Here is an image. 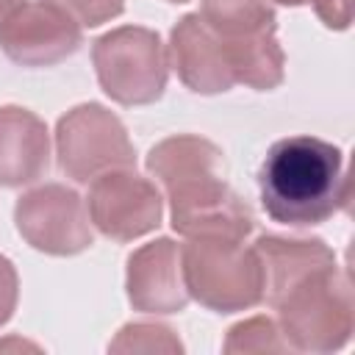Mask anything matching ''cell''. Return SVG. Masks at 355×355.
I'll list each match as a JSON object with an SVG mask.
<instances>
[{"mask_svg":"<svg viewBox=\"0 0 355 355\" xmlns=\"http://www.w3.org/2000/svg\"><path fill=\"white\" fill-rule=\"evenodd\" d=\"M147 172L166 191L175 233L186 239L236 241L252 233L255 216L225 183V158L211 139L194 133L161 139L147 153Z\"/></svg>","mask_w":355,"mask_h":355,"instance_id":"6da1fadb","label":"cell"},{"mask_svg":"<svg viewBox=\"0 0 355 355\" xmlns=\"http://www.w3.org/2000/svg\"><path fill=\"white\" fill-rule=\"evenodd\" d=\"M266 216L288 227H313L349 205L344 153L316 136L275 141L258 169Z\"/></svg>","mask_w":355,"mask_h":355,"instance_id":"7a4b0ae2","label":"cell"},{"mask_svg":"<svg viewBox=\"0 0 355 355\" xmlns=\"http://www.w3.org/2000/svg\"><path fill=\"white\" fill-rule=\"evenodd\" d=\"M272 308L283 338L300 352H336L349 344L355 330L352 286L338 263L308 272Z\"/></svg>","mask_w":355,"mask_h":355,"instance_id":"3957f363","label":"cell"},{"mask_svg":"<svg viewBox=\"0 0 355 355\" xmlns=\"http://www.w3.org/2000/svg\"><path fill=\"white\" fill-rule=\"evenodd\" d=\"M183 283L191 300L216 313L263 302V272L252 247L236 239H189L180 247Z\"/></svg>","mask_w":355,"mask_h":355,"instance_id":"277c9868","label":"cell"},{"mask_svg":"<svg viewBox=\"0 0 355 355\" xmlns=\"http://www.w3.org/2000/svg\"><path fill=\"white\" fill-rule=\"evenodd\" d=\"M100 89L119 105H150L161 100L169 80V58L158 31L119 25L92 44Z\"/></svg>","mask_w":355,"mask_h":355,"instance_id":"5b68a950","label":"cell"},{"mask_svg":"<svg viewBox=\"0 0 355 355\" xmlns=\"http://www.w3.org/2000/svg\"><path fill=\"white\" fill-rule=\"evenodd\" d=\"M55 158L58 169L75 183L136 166L125 122L100 103H80L55 122Z\"/></svg>","mask_w":355,"mask_h":355,"instance_id":"8992f818","label":"cell"},{"mask_svg":"<svg viewBox=\"0 0 355 355\" xmlns=\"http://www.w3.org/2000/svg\"><path fill=\"white\" fill-rule=\"evenodd\" d=\"M14 225L22 241L44 255L67 258L94 244L86 200L64 183H44L25 191L14 205Z\"/></svg>","mask_w":355,"mask_h":355,"instance_id":"52a82bcc","label":"cell"},{"mask_svg":"<svg viewBox=\"0 0 355 355\" xmlns=\"http://www.w3.org/2000/svg\"><path fill=\"white\" fill-rule=\"evenodd\" d=\"M80 44L83 28L50 0H25L0 22V50L17 67H55Z\"/></svg>","mask_w":355,"mask_h":355,"instance_id":"ba28073f","label":"cell"},{"mask_svg":"<svg viewBox=\"0 0 355 355\" xmlns=\"http://www.w3.org/2000/svg\"><path fill=\"white\" fill-rule=\"evenodd\" d=\"M86 211L92 225L111 241H133L153 233L164 216V200L153 180L114 169L92 180Z\"/></svg>","mask_w":355,"mask_h":355,"instance_id":"9c48e42d","label":"cell"},{"mask_svg":"<svg viewBox=\"0 0 355 355\" xmlns=\"http://www.w3.org/2000/svg\"><path fill=\"white\" fill-rule=\"evenodd\" d=\"M125 294L139 313L166 316L186 311L191 297L183 283L180 244L161 236L133 250L125 266Z\"/></svg>","mask_w":355,"mask_h":355,"instance_id":"30bf717a","label":"cell"},{"mask_svg":"<svg viewBox=\"0 0 355 355\" xmlns=\"http://www.w3.org/2000/svg\"><path fill=\"white\" fill-rule=\"evenodd\" d=\"M166 58L180 83L194 94H225L236 86L222 36L214 33L197 11L183 14L172 28Z\"/></svg>","mask_w":355,"mask_h":355,"instance_id":"8fae6325","label":"cell"},{"mask_svg":"<svg viewBox=\"0 0 355 355\" xmlns=\"http://www.w3.org/2000/svg\"><path fill=\"white\" fill-rule=\"evenodd\" d=\"M50 164V133L22 105H0V189L36 183Z\"/></svg>","mask_w":355,"mask_h":355,"instance_id":"7c38bea8","label":"cell"},{"mask_svg":"<svg viewBox=\"0 0 355 355\" xmlns=\"http://www.w3.org/2000/svg\"><path fill=\"white\" fill-rule=\"evenodd\" d=\"M261 272H263V300L275 305L297 280L308 272L336 263V252L322 239H286V236H261L252 244Z\"/></svg>","mask_w":355,"mask_h":355,"instance_id":"4fadbf2b","label":"cell"},{"mask_svg":"<svg viewBox=\"0 0 355 355\" xmlns=\"http://www.w3.org/2000/svg\"><path fill=\"white\" fill-rule=\"evenodd\" d=\"M222 42H225L236 83H244L255 92H272L283 83L286 53L275 31L255 33V36H239V39H222Z\"/></svg>","mask_w":355,"mask_h":355,"instance_id":"5bb4252c","label":"cell"},{"mask_svg":"<svg viewBox=\"0 0 355 355\" xmlns=\"http://www.w3.org/2000/svg\"><path fill=\"white\" fill-rule=\"evenodd\" d=\"M197 14L222 39L277 31V14L269 0H202Z\"/></svg>","mask_w":355,"mask_h":355,"instance_id":"9a60e30c","label":"cell"},{"mask_svg":"<svg viewBox=\"0 0 355 355\" xmlns=\"http://www.w3.org/2000/svg\"><path fill=\"white\" fill-rule=\"evenodd\" d=\"M108 352L114 355H130V352H161V355H180L183 341L169 324L161 322H128L119 327V333L108 341Z\"/></svg>","mask_w":355,"mask_h":355,"instance_id":"2e32d148","label":"cell"},{"mask_svg":"<svg viewBox=\"0 0 355 355\" xmlns=\"http://www.w3.org/2000/svg\"><path fill=\"white\" fill-rule=\"evenodd\" d=\"M222 349L227 355H258V352H288L291 347L283 338L277 322H272L269 316H252L227 330Z\"/></svg>","mask_w":355,"mask_h":355,"instance_id":"e0dca14e","label":"cell"},{"mask_svg":"<svg viewBox=\"0 0 355 355\" xmlns=\"http://www.w3.org/2000/svg\"><path fill=\"white\" fill-rule=\"evenodd\" d=\"M64 8L80 28H97L122 14L125 0H50Z\"/></svg>","mask_w":355,"mask_h":355,"instance_id":"ac0fdd59","label":"cell"},{"mask_svg":"<svg viewBox=\"0 0 355 355\" xmlns=\"http://www.w3.org/2000/svg\"><path fill=\"white\" fill-rule=\"evenodd\" d=\"M19 300V277L11 258L0 255V327L14 316Z\"/></svg>","mask_w":355,"mask_h":355,"instance_id":"d6986e66","label":"cell"},{"mask_svg":"<svg viewBox=\"0 0 355 355\" xmlns=\"http://www.w3.org/2000/svg\"><path fill=\"white\" fill-rule=\"evenodd\" d=\"M316 17L330 31H347L352 25V0H311Z\"/></svg>","mask_w":355,"mask_h":355,"instance_id":"ffe728a7","label":"cell"},{"mask_svg":"<svg viewBox=\"0 0 355 355\" xmlns=\"http://www.w3.org/2000/svg\"><path fill=\"white\" fill-rule=\"evenodd\" d=\"M22 3H25V0H0V22H3L8 14H14Z\"/></svg>","mask_w":355,"mask_h":355,"instance_id":"44dd1931","label":"cell"},{"mask_svg":"<svg viewBox=\"0 0 355 355\" xmlns=\"http://www.w3.org/2000/svg\"><path fill=\"white\" fill-rule=\"evenodd\" d=\"M275 3H280V6H305V3H311V0H275Z\"/></svg>","mask_w":355,"mask_h":355,"instance_id":"7402d4cb","label":"cell"},{"mask_svg":"<svg viewBox=\"0 0 355 355\" xmlns=\"http://www.w3.org/2000/svg\"><path fill=\"white\" fill-rule=\"evenodd\" d=\"M166 3H189V0H166Z\"/></svg>","mask_w":355,"mask_h":355,"instance_id":"603a6c76","label":"cell"}]
</instances>
